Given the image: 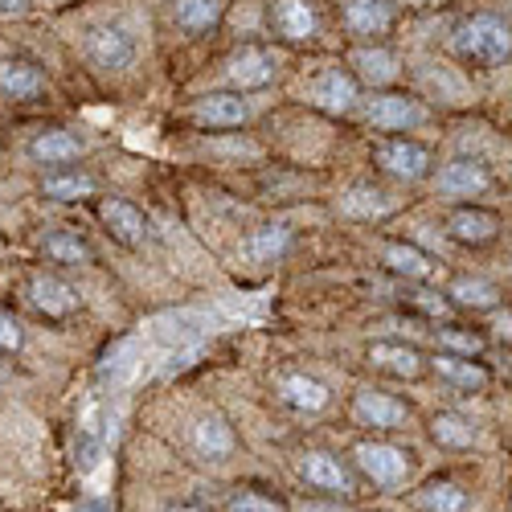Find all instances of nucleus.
<instances>
[{
	"label": "nucleus",
	"instance_id": "nucleus-1",
	"mask_svg": "<svg viewBox=\"0 0 512 512\" xmlns=\"http://www.w3.org/2000/svg\"><path fill=\"white\" fill-rule=\"evenodd\" d=\"M508 21L496 17V13H480L472 21H463L459 33H455V54L467 58V62H480V66H500L508 62Z\"/></svg>",
	"mask_w": 512,
	"mask_h": 512
},
{
	"label": "nucleus",
	"instance_id": "nucleus-2",
	"mask_svg": "<svg viewBox=\"0 0 512 512\" xmlns=\"http://www.w3.org/2000/svg\"><path fill=\"white\" fill-rule=\"evenodd\" d=\"M353 459L377 488H402L406 476H410V455L402 447H394V443L365 439V443L353 447Z\"/></svg>",
	"mask_w": 512,
	"mask_h": 512
},
{
	"label": "nucleus",
	"instance_id": "nucleus-3",
	"mask_svg": "<svg viewBox=\"0 0 512 512\" xmlns=\"http://www.w3.org/2000/svg\"><path fill=\"white\" fill-rule=\"evenodd\" d=\"M87 58L99 66V70H127L136 62V41L132 33H123L119 25H103V29H91L87 33Z\"/></svg>",
	"mask_w": 512,
	"mask_h": 512
},
{
	"label": "nucleus",
	"instance_id": "nucleus-4",
	"mask_svg": "<svg viewBox=\"0 0 512 512\" xmlns=\"http://www.w3.org/2000/svg\"><path fill=\"white\" fill-rule=\"evenodd\" d=\"M377 164L386 173H394L398 181H422L431 173V152L414 140H386V144H377Z\"/></svg>",
	"mask_w": 512,
	"mask_h": 512
},
{
	"label": "nucleus",
	"instance_id": "nucleus-5",
	"mask_svg": "<svg viewBox=\"0 0 512 512\" xmlns=\"http://www.w3.org/2000/svg\"><path fill=\"white\" fill-rule=\"evenodd\" d=\"M308 95H312V103H316L320 111L345 115V111H353V103H357L361 91H357V78H353L349 70H324L320 78H312Z\"/></svg>",
	"mask_w": 512,
	"mask_h": 512
},
{
	"label": "nucleus",
	"instance_id": "nucleus-6",
	"mask_svg": "<svg viewBox=\"0 0 512 512\" xmlns=\"http://www.w3.org/2000/svg\"><path fill=\"white\" fill-rule=\"evenodd\" d=\"M353 414H357V422L377 426V431H398V426H406V418H410V410L394 394H381V390H361L353 398Z\"/></svg>",
	"mask_w": 512,
	"mask_h": 512
},
{
	"label": "nucleus",
	"instance_id": "nucleus-7",
	"mask_svg": "<svg viewBox=\"0 0 512 512\" xmlns=\"http://www.w3.org/2000/svg\"><path fill=\"white\" fill-rule=\"evenodd\" d=\"M426 119L418 99L406 95H377L369 99V123L381 127V132H406V127H418Z\"/></svg>",
	"mask_w": 512,
	"mask_h": 512
},
{
	"label": "nucleus",
	"instance_id": "nucleus-8",
	"mask_svg": "<svg viewBox=\"0 0 512 512\" xmlns=\"http://www.w3.org/2000/svg\"><path fill=\"white\" fill-rule=\"evenodd\" d=\"M439 189H443L447 197H480V193L492 189V177H488L484 164L459 156V160H447V164L439 168Z\"/></svg>",
	"mask_w": 512,
	"mask_h": 512
},
{
	"label": "nucleus",
	"instance_id": "nucleus-9",
	"mask_svg": "<svg viewBox=\"0 0 512 512\" xmlns=\"http://www.w3.org/2000/svg\"><path fill=\"white\" fill-rule=\"evenodd\" d=\"M234 447H238V439H234V431H230L226 418H218V414L197 418V426H193V451H197L201 459L222 463V459L234 455Z\"/></svg>",
	"mask_w": 512,
	"mask_h": 512
},
{
	"label": "nucleus",
	"instance_id": "nucleus-10",
	"mask_svg": "<svg viewBox=\"0 0 512 512\" xmlns=\"http://www.w3.org/2000/svg\"><path fill=\"white\" fill-rule=\"evenodd\" d=\"M279 398H283L291 410H304V414H320V410H328V402H332V394H328L324 381H316V377H308V373H283V377H279Z\"/></svg>",
	"mask_w": 512,
	"mask_h": 512
},
{
	"label": "nucleus",
	"instance_id": "nucleus-11",
	"mask_svg": "<svg viewBox=\"0 0 512 512\" xmlns=\"http://www.w3.org/2000/svg\"><path fill=\"white\" fill-rule=\"evenodd\" d=\"M29 304L46 316H70L78 308V291L58 275H37L29 283Z\"/></svg>",
	"mask_w": 512,
	"mask_h": 512
},
{
	"label": "nucleus",
	"instance_id": "nucleus-12",
	"mask_svg": "<svg viewBox=\"0 0 512 512\" xmlns=\"http://www.w3.org/2000/svg\"><path fill=\"white\" fill-rule=\"evenodd\" d=\"M226 78L234 82V87H242V91L267 87V82L275 78V62H271V54H267V50L246 46V50H238V54L226 62Z\"/></svg>",
	"mask_w": 512,
	"mask_h": 512
},
{
	"label": "nucleus",
	"instance_id": "nucleus-13",
	"mask_svg": "<svg viewBox=\"0 0 512 512\" xmlns=\"http://www.w3.org/2000/svg\"><path fill=\"white\" fill-rule=\"evenodd\" d=\"M300 472H304V480H308L312 488H320V492H353L349 467L340 463L336 455H328V451H308Z\"/></svg>",
	"mask_w": 512,
	"mask_h": 512
},
{
	"label": "nucleus",
	"instance_id": "nucleus-14",
	"mask_svg": "<svg viewBox=\"0 0 512 512\" xmlns=\"http://www.w3.org/2000/svg\"><path fill=\"white\" fill-rule=\"evenodd\" d=\"M271 21L287 41H308L320 29V17H316V9L308 5V0H275Z\"/></svg>",
	"mask_w": 512,
	"mask_h": 512
},
{
	"label": "nucleus",
	"instance_id": "nucleus-15",
	"mask_svg": "<svg viewBox=\"0 0 512 512\" xmlns=\"http://www.w3.org/2000/svg\"><path fill=\"white\" fill-rule=\"evenodd\" d=\"M41 91H46V74H41L33 62H21V58L0 62V95L5 99L25 103V99H37Z\"/></svg>",
	"mask_w": 512,
	"mask_h": 512
},
{
	"label": "nucleus",
	"instance_id": "nucleus-16",
	"mask_svg": "<svg viewBox=\"0 0 512 512\" xmlns=\"http://www.w3.org/2000/svg\"><path fill=\"white\" fill-rule=\"evenodd\" d=\"M496 230H500L496 213H484V209H455L451 218H447V234H451L455 242H467V246L492 242Z\"/></svg>",
	"mask_w": 512,
	"mask_h": 512
},
{
	"label": "nucleus",
	"instance_id": "nucleus-17",
	"mask_svg": "<svg viewBox=\"0 0 512 512\" xmlns=\"http://www.w3.org/2000/svg\"><path fill=\"white\" fill-rule=\"evenodd\" d=\"M345 25H349V33H361V37L386 33L394 25V5L390 0H349L345 5Z\"/></svg>",
	"mask_w": 512,
	"mask_h": 512
},
{
	"label": "nucleus",
	"instance_id": "nucleus-18",
	"mask_svg": "<svg viewBox=\"0 0 512 512\" xmlns=\"http://www.w3.org/2000/svg\"><path fill=\"white\" fill-rule=\"evenodd\" d=\"M103 222H107L111 234H115L119 242H127V246L144 242V234H148L144 213H140L132 201H123V197H107V201H103Z\"/></svg>",
	"mask_w": 512,
	"mask_h": 512
},
{
	"label": "nucleus",
	"instance_id": "nucleus-19",
	"mask_svg": "<svg viewBox=\"0 0 512 512\" xmlns=\"http://www.w3.org/2000/svg\"><path fill=\"white\" fill-rule=\"evenodd\" d=\"M193 119L205 123V127H242L250 119V107L238 95H205L193 107Z\"/></svg>",
	"mask_w": 512,
	"mask_h": 512
},
{
	"label": "nucleus",
	"instance_id": "nucleus-20",
	"mask_svg": "<svg viewBox=\"0 0 512 512\" xmlns=\"http://www.w3.org/2000/svg\"><path fill=\"white\" fill-rule=\"evenodd\" d=\"M369 361L390 377H418L422 373V357L414 349L398 345V340H377V345H369Z\"/></svg>",
	"mask_w": 512,
	"mask_h": 512
},
{
	"label": "nucleus",
	"instance_id": "nucleus-21",
	"mask_svg": "<svg viewBox=\"0 0 512 512\" xmlns=\"http://www.w3.org/2000/svg\"><path fill=\"white\" fill-rule=\"evenodd\" d=\"M394 201L386 189L377 185H353L345 197H340V213L345 218H357V222H369V218H381V213H390Z\"/></svg>",
	"mask_w": 512,
	"mask_h": 512
},
{
	"label": "nucleus",
	"instance_id": "nucleus-22",
	"mask_svg": "<svg viewBox=\"0 0 512 512\" xmlns=\"http://www.w3.org/2000/svg\"><path fill=\"white\" fill-rule=\"evenodd\" d=\"M29 156L37 164H70L82 156V140L62 132V127H50V132H41L33 144H29Z\"/></svg>",
	"mask_w": 512,
	"mask_h": 512
},
{
	"label": "nucleus",
	"instance_id": "nucleus-23",
	"mask_svg": "<svg viewBox=\"0 0 512 512\" xmlns=\"http://www.w3.org/2000/svg\"><path fill=\"white\" fill-rule=\"evenodd\" d=\"M431 365H435V373H439L443 381H451V386H459V390H484V386H488V369H484V365H476L472 357L439 353Z\"/></svg>",
	"mask_w": 512,
	"mask_h": 512
},
{
	"label": "nucleus",
	"instance_id": "nucleus-24",
	"mask_svg": "<svg viewBox=\"0 0 512 512\" xmlns=\"http://www.w3.org/2000/svg\"><path fill=\"white\" fill-rule=\"evenodd\" d=\"M381 259H386V267L394 275H406V279H418V283L435 275L431 254H422L418 246H406V242H390L386 250H381Z\"/></svg>",
	"mask_w": 512,
	"mask_h": 512
},
{
	"label": "nucleus",
	"instance_id": "nucleus-25",
	"mask_svg": "<svg viewBox=\"0 0 512 512\" xmlns=\"http://www.w3.org/2000/svg\"><path fill=\"white\" fill-rule=\"evenodd\" d=\"M447 295L459 304V308H472V312H492L500 304V287L488 283V279H472V275H463L447 287Z\"/></svg>",
	"mask_w": 512,
	"mask_h": 512
},
{
	"label": "nucleus",
	"instance_id": "nucleus-26",
	"mask_svg": "<svg viewBox=\"0 0 512 512\" xmlns=\"http://www.w3.org/2000/svg\"><path fill=\"white\" fill-rule=\"evenodd\" d=\"M287 246H291V230L283 222H271V226H259L250 234L246 254L254 263H275V259H283V254H287Z\"/></svg>",
	"mask_w": 512,
	"mask_h": 512
},
{
	"label": "nucleus",
	"instance_id": "nucleus-27",
	"mask_svg": "<svg viewBox=\"0 0 512 512\" xmlns=\"http://www.w3.org/2000/svg\"><path fill=\"white\" fill-rule=\"evenodd\" d=\"M222 17V0H177L173 5V21L185 33H209Z\"/></svg>",
	"mask_w": 512,
	"mask_h": 512
},
{
	"label": "nucleus",
	"instance_id": "nucleus-28",
	"mask_svg": "<svg viewBox=\"0 0 512 512\" xmlns=\"http://www.w3.org/2000/svg\"><path fill=\"white\" fill-rule=\"evenodd\" d=\"M353 66L361 70V78L369 82V87H390V82L398 78V58L390 50H357L353 54Z\"/></svg>",
	"mask_w": 512,
	"mask_h": 512
},
{
	"label": "nucleus",
	"instance_id": "nucleus-29",
	"mask_svg": "<svg viewBox=\"0 0 512 512\" xmlns=\"http://www.w3.org/2000/svg\"><path fill=\"white\" fill-rule=\"evenodd\" d=\"M431 435H435L439 447H455V451H463V447H472V443H476V426L467 422L463 414L443 410V414L431 418Z\"/></svg>",
	"mask_w": 512,
	"mask_h": 512
},
{
	"label": "nucleus",
	"instance_id": "nucleus-30",
	"mask_svg": "<svg viewBox=\"0 0 512 512\" xmlns=\"http://www.w3.org/2000/svg\"><path fill=\"white\" fill-rule=\"evenodd\" d=\"M418 500H422V508H431V512H467V508H472V496H467L459 484H451V480L426 484L418 492Z\"/></svg>",
	"mask_w": 512,
	"mask_h": 512
},
{
	"label": "nucleus",
	"instance_id": "nucleus-31",
	"mask_svg": "<svg viewBox=\"0 0 512 512\" xmlns=\"http://www.w3.org/2000/svg\"><path fill=\"white\" fill-rule=\"evenodd\" d=\"M41 189H46V197H54V201H87V197H95V181L82 177V173H50L46 181H41Z\"/></svg>",
	"mask_w": 512,
	"mask_h": 512
},
{
	"label": "nucleus",
	"instance_id": "nucleus-32",
	"mask_svg": "<svg viewBox=\"0 0 512 512\" xmlns=\"http://www.w3.org/2000/svg\"><path fill=\"white\" fill-rule=\"evenodd\" d=\"M46 254L54 263H91V246L82 242L78 234H66V230L46 238Z\"/></svg>",
	"mask_w": 512,
	"mask_h": 512
},
{
	"label": "nucleus",
	"instance_id": "nucleus-33",
	"mask_svg": "<svg viewBox=\"0 0 512 512\" xmlns=\"http://www.w3.org/2000/svg\"><path fill=\"white\" fill-rule=\"evenodd\" d=\"M439 345L451 349L455 357H476L484 349V340L476 332H459V328H439Z\"/></svg>",
	"mask_w": 512,
	"mask_h": 512
},
{
	"label": "nucleus",
	"instance_id": "nucleus-34",
	"mask_svg": "<svg viewBox=\"0 0 512 512\" xmlns=\"http://www.w3.org/2000/svg\"><path fill=\"white\" fill-rule=\"evenodd\" d=\"M226 512H287V504H279V500H271L263 492H234Z\"/></svg>",
	"mask_w": 512,
	"mask_h": 512
},
{
	"label": "nucleus",
	"instance_id": "nucleus-35",
	"mask_svg": "<svg viewBox=\"0 0 512 512\" xmlns=\"http://www.w3.org/2000/svg\"><path fill=\"white\" fill-rule=\"evenodd\" d=\"M0 349H5V353L21 349V324L9 312H0Z\"/></svg>",
	"mask_w": 512,
	"mask_h": 512
},
{
	"label": "nucleus",
	"instance_id": "nucleus-36",
	"mask_svg": "<svg viewBox=\"0 0 512 512\" xmlns=\"http://www.w3.org/2000/svg\"><path fill=\"white\" fill-rule=\"evenodd\" d=\"M0 13H9V17L25 13V0H0Z\"/></svg>",
	"mask_w": 512,
	"mask_h": 512
},
{
	"label": "nucleus",
	"instance_id": "nucleus-37",
	"mask_svg": "<svg viewBox=\"0 0 512 512\" xmlns=\"http://www.w3.org/2000/svg\"><path fill=\"white\" fill-rule=\"evenodd\" d=\"M164 512H205V508H197V504H177V508H164Z\"/></svg>",
	"mask_w": 512,
	"mask_h": 512
},
{
	"label": "nucleus",
	"instance_id": "nucleus-38",
	"mask_svg": "<svg viewBox=\"0 0 512 512\" xmlns=\"http://www.w3.org/2000/svg\"><path fill=\"white\" fill-rule=\"evenodd\" d=\"M496 332H500V336H504V340H508V312H504V316H500V320H496Z\"/></svg>",
	"mask_w": 512,
	"mask_h": 512
},
{
	"label": "nucleus",
	"instance_id": "nucleus-39",
	"mask_svg": "<svg viewBox=\"0 0 512 512\" xmlns=\"http://www.w3.org/2000/svg\"><path fill=\"white\" fill-rule=\"evenodd\" d=\"M406 5H426V0H406Z\"/></svg>",
	"mask_w": 512,
	"mask_h": 512
}]
</instances>
